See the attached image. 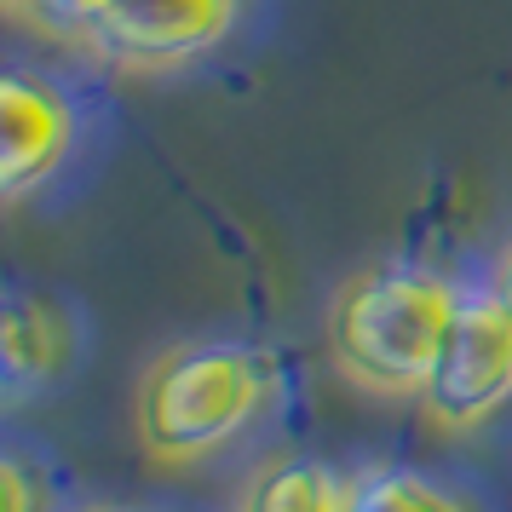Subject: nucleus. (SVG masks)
I'll use <instances>...</instances> for the list:
<instances>
[{
    "label": "nucleus",
    "mask_w": 512,
    "mask_h": 512,
    "mask_svg": "<svg viewBox=\"0 0 512 512\" xmlns=\"http://www.w3.org/2000/svg\"><path fill=\"white\" fill-rule=\"evenodd\" d=\"M455 311V288L432 271H363L334 294L328 351L340 374L369 392H420Z\"/></svg>",
    "instance_id": "f257e3e1"
},
{
    "label": "nucleus",
    "mask_w": 512,
    "mask_h": 512,
    "mask_svg": "<svg viewBox=\"0 0 512 512\" xmlns=\"http://www.w3.org/2000/svg\"><path fill=\"white\" fill-rule=\"evenodd\" d=\"M271 392L265 357L242 346H173L139 380V443L150 461H202L259 415Z\"/></svg>",
    "instance_id": "f03ea898"
},
{
    "label": "nucleus",
    "mask_w": 512,
    "mask_h": 512,
    "mask_svg": "<svg viewBox=\"0 0 512 512\" xmlns=\"http://www.w3.org/2000/svg\"><path fill=\"white\" fill-rule=\"evenodd\" d=\"M52 12L127 70H173L202 58L236 24V0H52Z\"/></svg>",
    "instance_id": "7ed1b4c3"
},
{
    "label": "nucleus",
    "mask_w": 512,
    "mask_h": 512,
    "mask_svg": "<svg viewBox=\"0 0 512 512\" xmlns=\"http://www.w3.org/2000/svg\"><path fill=\"white\" fill-rule=\"evenodd\" d=\"M420 409L443 432H472L484 426L512 397V311L495 294L461 300L455 323L443 334L432 374L420 386Z\"/></svg>",
    "instance_id": "20e7f679"
},
{
    "label": "nucleus",
    "mask_w": 512,
    "mask_h": 512,
    "mask_svg": "<svg viewBox=\"0 0 512 512\" xmlns=\"http://www.w3.org/2000/svg\"><path fill=\"white\" fill-rule=\"evenodd\" d=\"M75 110L58 87L35 75H6L0 81V190L24 196L70 156Z\"/></svg>",
    "instance_id": "39448f33"
},
{
    "label": "nucleus",
    "mask_w": 512,
    "mask_h": 512,
    "mask_svg": "<svg viewBox=\"0 0 512 512\" xmlns=\"http://www.w3.org/2000/svg\"><path fill=\"white\" fill-rule=\"evenodd\" d=\"M0 351H6L12 392L18 397L41 392L70 363V323L58 317V305L35 300V294H12L6 300V323H0Z\"/></svg>",
    "instance_id": "423d86ee"
},
{
    "label": "nucleus",
    "mask_w": 512,
    "mask_h": 512,
    "mask_svg": "<svg viewBox=\"0 0 512 512\" xmlns=\"http://www.w3.org/2000/svg\"><path fill=\"white\" fill-rule=\"evenodd\" d=\"M346 484L323 461H277L242 489L236 512H340Z\"/></svg>",
    "instance_id": "0eeeda50"
},
{
    "label": "nucleus",
    "mask_w": 512,
    "mask_h": 512,
    "mask_svg": "<svg viewBox=\"0 0 512 512\" xmlns=\"http://www.w3.org/2000/svg\"><path fill=\"white\" fill-rule=\"evenodd\" d=\"M340 512H466L449 489H438L420 472H403V466H374V472H357L346 484V501Z\"/></svg>",
    "instance_id": "6e6552de"
},
{
    "label": "nucleus",
    "mask_w": 512,
    "mask_h": 512,
    "mask_svg": "<svg viewBox=\"0 0 512 512\" xmlns=\"http://www.w3.org/2000/svg\"><path fill=\"white\" fill-rule=\"evenodd\" d=\"M0 489H6V512H35V495H29V472L18 461H6L0 472Z\"/></svg>",
    "instance_id": "1a4fd4ad"
},
{
    "label": "nucleus",
    "mask_w": 512,
    "mask_h": 512,
    "mask_svg": "<svg viewBox=\"0 0 512 512\" xmlns=\"http://www.w3.org/2000/svg\"><path fill=\"white\" fill-rule=\"evenodd\" d=\"M495 300H501V305H507V311H512V259H507V265H501V288H495Z\"/></svg>",
    "instance_id": "9d476101"
},
{
    "label": "nucleus",
    "mask_w": 512,
    "mask_h": 512,
    "mask_svg": "<svg viewBox=\"0 0 512 512\" xmlns=\"http://www.w3.org/2000/svg\"><path fill=\"white\" fill-rule=\"evenodd\" d=\"M18 6H52V0H18Z\"/></svg>",
    "instance_id": "9b49d317"
},
{
    "label": "nucleus",
    "mask_w": 512,
    "mask_h": 512,
    "mask_svg": "<svg viewBox=\"0 0 512 512\" xmlns=\"http://www.w3.org/2000/svg\"><path fill=\"white\" fill-rule=\"evenodd\" d=\"M98 512H127V507H98Z\"/></svg>",
    "instance_id": "f8f14e48"
}]
</instances>
